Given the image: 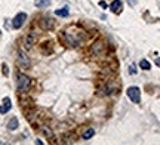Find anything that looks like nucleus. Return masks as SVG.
I'll use <instances>...</instances> for the list:
<instances>
[{"label":"nucleus","instance_id":"f257e3e1","mask_svg":"<svg viewBox=\"0 0 160 145\" xmlns=\"http://www.w3.org/2000/svg\"><path fill=\"white\" fill-rule=\"evenodd\" d=\"M17 86H18V92H22V93H27L31 87V79L28 75L22 74V73H18L17 75Z\"/></svg>","mask_w":160,"mask_h":145},{"label":"nucleus","instance_id":"f03ea898","mask_svg":"<svg viewBox=\"0 0 160 145\" xmlns=\"http://www.w3.org/2000/svg\"><path fill=\"white\" fill-rule=\"evenodd\" d=\"M126 93H128V96L131 98L132 102H135V104H138V102L141 101V92H139V89H138L137 86L129 87V89L126 90Z\"/></svg>","mask_w":160,"mask_h":145},{"label":"nucleus","instance_id":"7ed1b4c3","mask_svg":"<svg viewBox=\"0 0 160 145\" xmlns=\"http://www.w3.org/2000/svg\"><path fill=\"white\" fill-rule=\"evenodd\" d=\"M25 19H27V15L24 13V12H19L17 17L13 18V21H12V27L15 30H18V28H21L24 25V22H25Z\"/></svg>","mask_w":160,"mask_h":145},{"label":"nucleus","instance_id":"20e7f679","mask_svg":"<svg viewBox=\"0 0 160 145\" xmlns=\"http://www.w3.org/2000/svg\"><path fill=\"white\" fill-rule=\"evenodd\" d=\"M18 61H19V64L22 65L24 68H27L30 65V59L27 58V55L24 53V51H19V52H18Z\"/></svg>","mask_w":160,"mask_h":145},{"label":"nucleus","instance_id":"39448f33","mask_svg":"<svg viewBox=\"0 0 160 145\" xmlns=\"http://www.w3.org/2000/svg\"><path fill=\"white\" fill-rule=\"evenodd\" d=\"M40 27H42L43 30H51L52 27H53V21H52L51 18H48V17L42 18V21H40Z\"/></svg>","mask_w":160,"mask_h":145},{"label":"nucleus","instance_id":"423d86ee","mask_svg":"<svg viewBox=\"0 0 160 145\" xmlns=\"http://www.w3.org/2000/svg\"><path fill=\"white\" fill-rule=\"evenodd\" d=\"M11 108H12L11 99H9V98H5V99H3V104L0 105V113H2V114H6V113L11 110Z\"/></svg>","mask_w":160,"mask_h":145},{"label":"nucleus","instance_id":"0eeeda50","mask_svg":"<svg viewBox=\"0 0 160 145\" xmlns=\"http://www.w3.org/2000/svg\"><path fill=\"white\" fill-rule=\"evenodd\" d=\"M114 89H116L114 81H107V85L102 87V92L105 93V95H111V93L114 92Z\"/></svg>","mask_w":160,"mask_h":145},{"label":"nucleus","instance_id":"6e6552de","mask_svg":"<svg viewBox=\"0 0 160 145\" xmlns=\"http://www.w3.org/2000/svg\"><path fill=\"white\" fill-rule=\"evenodd\" d=\"M34 41H36V34L34 33H30V34L25 37V47L30 49V47L34 45Z\"/></svg>","mask_w":160,"mask_h":145},{"label":"nucleus","instance_id":"1a4fd4ad","mask_svg":"<svg viewBox=\"0 0 160 145\" xmlns=\"http://www.w3.org/2000/svg\"><path fill=\"white\" fill-rule=\"evenodd\" d=\"M18 126H19L18 118H17V117H12L11 120H9V123H8V129H9V130H17Z\"/></svg>","mask_w":160,"mask_h":145},{"label":"nucleus","instance_id":"9d476101","mask_svg":"<svg viewBox=\"0 0 160 145\" xmlns=\"http://www.w3.org/2000/svg\"><path fill=\"white\" fill-rule=\"evenodd\" d=\"M111 11L116 12V13H119L122 11V2L120 0H114L113 3H111Z\"/></svg>","mask_w":160,"mask_h":145},{"label":"nucleus","instance_id":"9b49d317","mask_svg":"<svg viewBox=\"0 0 160 145\" xmlns=\"http://www.w3.org/2000/svg\"><path fill=\"white\" fill-rule=\"evenodd\" d=\"M93 135H95V130L89 128V129H86L85 132H83V136H82V138H83L85 141H88V139H91V138L93 136Z\"/></svg>","mask_w":160,"mask_h":145},{"label":"nucleus","instance_id":"f8f14e48","mask_svg":"<svg viewBox=\"0 0 160 145\" xmlns=\"http://www.w3.org/2000/svg\"><path fill=\"white\" fill-rule=\"evenodd\" d=\"M34 5L37 7H48L51 5V0H34Z\"/></svg>","mask_w":160,"mask_h":145},{"label":"nucleus","instance_id":"ddd939ff","mask_svg":"<svg viewBox=\"0 0 160 145\" xmlns=\"http://www.w3.org/2000/svg\"><path fill=\"white\" fill-rule=\"evenodd\" d=\"M68 7H62V9H57L55 11V15H58V17H68Z\"/></svg>","mask_w":160,"mask_h":145},{"label":"nucleus","instance_id":"4468645a","mask_svg":"<svg viewBox=\"0 0 160 145\" xmlns=\"http://www.w3.org/2000/svg\"><path fill=\"white\" fill-rule=\"evenodd\" d=\"M139 67H141L142 70H150V68H151V64H150L147 59H141V62H139Z\"/></svg>","mask_w":160,"mask_h":145},{"label":"nucleus","instance_id":"2eb2a0df","mask_svg":"<svg viewBox=\"0 0 160 145\" xmlns=\"http://www.w3.org/2000/svg\"><path fill=\"white\" fill-rule=\"evenodd\" d=\"M40 130H42V132H43V133H45L46 136H49V138L52 136V130H51L49 128H48V126H42V128H40Z\"/></svg>","mask_w":160,"mask_h":145},{"label":"nucleus","instance_id":"dca6fc26","mask_svg":"<svg viewBox=\"0 0 160 145\" xmlns=\"http://www.w3.org/2000/svg\"><path fill=\"white\" fill-rule=\"evenodd\" d=\"M99 6H101L102 9H105V7H107V3H105L104 0H101V2H99Z\"/></svg>","mask_w":160,"mask_h":145},{"label":"nucleus","instance_id":"f3484780","mask_svg":"<svg viewBox=\"0 0 160 145\" xmlns=\"http://www.w3.org/2000/svg\"><path fill=\"white\" fill-rule=\"evenodd\" d=\"M129 73H131V74H135V67H133V65L129 67Z\"/></svg>","mask_w":160,"mask_h":145},{"label":"nucleus","instance_id":"a211bd4d","mask_svg":"<svg viewBox=\"0 0 160 145\" xmlns=\"http://www.w3.org/2000/svg\"><path fill=\"white\" fill-rule=\"evenodd\" d=\"M3 73H5V75H8V73H9V71H8V67H6V64H3Z\"/></svg>","mask_w":160,"mask_h":145},{"label":"nucleus","instance_id":"6ab92c4d","mask_svg":"<svg viewBox=\"0 0 160 145\" xmlns=\"http://www.w3.org/2000/svg\"><path fill=\"white\" fill-rule=\"evenodd\" d=\"M156 65H159V67H160V58L156 59Z\"/></svg>","mask_w":160,"mask_h":145}]
</instances>
